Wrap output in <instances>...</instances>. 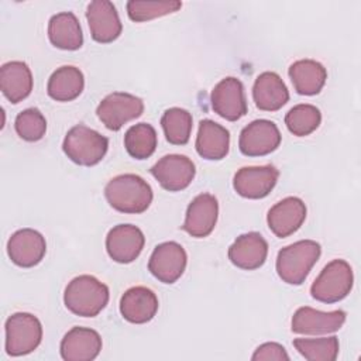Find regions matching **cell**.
Listing matches in <instances>:
<instances>
[{
  "instance_id": "cell-34",
  "label": "cell",
  "mask_w": 361,
  "mask_h": 361,
  "mask_svg": "<svg viewBox=\"0 0 361 361\" xmlns=\"http://www.w3.org/2000/svg\"><path fill=\"white\" fill-rule=\"evenodd\" d=\"M252 361H262V360H276V361H288L289 355L283 345L278 343H264L261 344L251 357Z\"/></svg>"
},
{
  "instance_id": "cell-29",
  "label": "cell",
  "mask_w": 361,
  "mask_h": 361,
  "mask_svg": "<svg viewBox=\"0 0 361 361\" xmlns=\"http://www.w3.org/2000/svg\"><path fill=\"white\" fill-rule=\"evenodd\" d=\"M161 126L168 142L185 145L192 133V114L180 107H171L162 114Z\"/></svg>"
},
{
  "instance_id": "cell-2",
  "label": "cell",
  "mask_w": 361,
  "mask_h": 361,
  "mask_svg": "<svg viewBox=\"0 0 361 361\" xmlns=\"http://www.w3.org/2000/svg\"><path fill=\"white\" fill-rule=\"evenodd\" d=\"M109 288L92 275H79L65 288L63 303L76 316L94 317L109 303Z\"/></svg>"
},
{
  "instance_id": "cell-25",
  "label": "cell",
  "mask_w": 361,
  "mask_h": 361,
  "mask_svg": "<svg viewBox=\"0 0 361 361\" xmlns=\"http://www.w3.org/2000/svg\"><path fill=\"white\" fill-rule=\"evenodd\" d=\"M48 38L59 49L76 51L83 44V34L78 17L71 11H62L51 17Z\"/></svg>"
},
{
  "instance_id": "cell-8",
  "label": "cell",
  "mask_w": 361,
  "mask_h": 361,
  "mask_svg": "<svg viewBox=\"0 0 361 361\" xmlns=\"http://www.w3.org/2000/svg\"><path fill=\"white\" fill-rule=\"evenodd\" d=\"M278 126L265 118L254 120L245 126L238 138V148L247 157H262L274 152L281 144Z\"/></svg>"
},
{
  "instance_id": "cell-27",
  "label": "cell",
  "mask_w": 361,
  "mask_h": 361,
  "mask_svg": "<svg viewBox=\"0 0 361 361\" xmlns=\"http://www.w3.org/2000/svg\"><path fill=\"white\" fill-rule=\"evenodd\" d=\"M85 87V78L79 68L65 65L58 68L48 79L47 93L56 102H71L76 99Z\"/></svg>"
},
{
  "instance_id": "cell-14",
  "label": "cell",
  "mask_w": 361,
  "mask_h": 361,
  "mask_svg": "<svg viewBox=\"0 0 361 361\" xmlns=\"http://www.w3.org/2000/svg\"><path fill=\"white\" fill-rule=\"evenodd\" d=\"M86 20L90 35L96 42L109 44L117 39L123 25L116 6L109 0H94L87 4Z\"/></svg>"
},
{
  "instance_id": "cell-31",
  "label": "cell",
  "mask_w": 361,
  "mask_h": 361,
  "mask_svg": "<svg viewBox=\"0 0 361 361\" xmlns=\"http://www.w3.org/2000/svg\"><path fill=\"white\" fill-rule=\"evenodd\" d=\"M322 121L320 110L313 104H296L285 116L288 130L296 137L312 134Z\"/></svg>"
},
{
  "instance_id": "cell-7",
  "label": "cell",
  "mask_w": 361,
  "mask_h": 361,
  "mask_svg": "<svg viewBox=\"0 0 361 361\" xmlns=\"http://www.w3.org/2000/svg\"><path fill=\"white\" fill-rule=\"evenodd\" d=\"M142 111V100L126 92H113L107 94L96 109L99 120L111 131L120 130L126 123L140 117Z\"/></svg>"
},
{
  "instance_id": "cell-23",
  "label": "cell",
  "mask_w": 361,
  "mask_h": 361,
  "mask_svg": "<svg viewBox=\"0 0 361 361\" xmlns=\"http://www.w3.org/2000/svg\"><path fill=\"white\" fill-rule=\"evenodd\" d=\"M0 89L7 100L18 103L32 90V73L23 61H10L0 68Z\"/></svg>"
},
{
  "instance_id": "cell-5",
  "label": "cell",
  "mask_w": 361,
  "mask_h": 361,
  "mask_svg": "<svg viewBox=\"0 0 361 361\" xmlns=\"http://www.w3.org/2000/svg\"><path fill=\"white\" fill-rule=\"evenodd\" d=\"M353 269L344 259L330 261L310 286L312 296L323 303L343 300L353 288Z\"/></svg>"
},
{
  "instance_id": "cell-30",
  "label": "cell",
  "mask_w": 361,
  "mask_h": 361,
  "mask_svg": "<svg viewBox=\"0 0 361 361\" xmlns=\"http://www.w3.org/2000/svg\"><path fill=\"white\" fill-rule=\"evenodd\" d=\"M293 345L298 353L309 361H334L340 350L338 338L336 336L319 338H295Z\"/></svg>"
},
{
  "instance_id": "cell-18",
  "label": "cell",
  "mask_w": 361,
  "mask_h": 361,
  "mask_svg": "<svg viewBox=\"0 0 361 361\" xmlns=\"http://www.w3.org/2000/svg\"><path fill=\"white\" fill-rule=\"evenodd\" d=\"M306 219V204L296 196H289L275 203L267 216L269 230L279 238H285L300 228Z\"/></svg>"
},
{
  "instance_id": "cell-26",
  "label": "cell",
  "mask_w": 361,
  "mask_h": 361,
  "mask_svg": "<svg viewBox=\"0 0 361 361\" xmlns=\"http://www.w3.org/2000/svg\"><path fill=\"white\" fill-rule=\"evenodd\" d=\"M289 78L299 94H317L327 79L326 68L314 59H299L289 66Z\"/></svg>"
},
{
  "instance_id": "cell-10",
  "label": "cell",
  "mask_w": 361,
  "mask_h": 361,
  "mask_svg": "<svg viewBox=\"0 0 361 361\" xmlns=\"http://www.w3.org/2000/svg\"><path fill=\"white\" fill-rule=\"evenodd\" d=\"M195 173L196 168L192 159L179 154L165 155L151 168V175L169 192L186 189L192 183Z\"/></svg>"
},
{
  "instance_id": "cell-33",
  "label": "cell",
  "mask_w": 361,
  "mask_h": 361,
  "mask_svg": "<svg viewBox=\"0 0 361 361\" xmlns=\"http://www.w3.org/2000/svg\"><path fill=\"white\" fill-rule=\"evenodd\" d=\"M14 128L20 138L28 142H35L45 135L47 120L38 109L30 107L17 114Z\"/></svg>"
},
{
  "instance_id": "cell-20",
  "label": "cell",
  "mask_w": 361,
  "mask_h": 361,
  "mask_svg": "<svg viewBox=\"0 0 361 361\" xmlns=\"http://www.w3.org/2000/svg\"><path fill=\"white\" fill-rule=\"evenodd\" d=\"M268 255V243L257 231L241 234L228 248V259L241 269L252 271L264 265Z\"/></svg>"
},
{
  "instance_id": "cell-28",
  "label": "cell",
  "mask_w": 361,
  "mask_h": 361,
  "mask_svg": "<svg viewBox=\"0 0 361 361\" xmlns=\"http://www.w3.org/2000/svg\"><path fill=\"white\" fill-rule=\"evenodd\" d=\"M158 144L155 128L148 123H138L131 126L124 134V147L130 157L135 159L149 158Z\"/></svg>"
},
{
  "instance_id": "cell-15",
  "label": "cell",
  "mask_w": 361,
  "mask_h": 361,
  "mask_svg": "<svg viewBox=\"0 0 361 361\" xmlns=\"http://www.w3.org/2000/svg\"><path fill=\"white\" fill-rule=\"evenodd\" d=\"M145 244L142 231L133 224H117L106 237L109 257L118 264H130L138 258Z\"/></svg>"
},
{
  "instance_id": "cell-22",
  "label": "cell",
  "mask_w": 361,
  "mask_h": 361,
  "mask_svg": "<svg viewBox=\"0 0 361 361\" xmlns=\"http://www.w3.org/2000/svg\"><path fill=\"white\" fill-rule=\"evenodd\" d=\"M252 99L259 110L276 111L289 100V90L278 73L262 72L254 82Z\"/></svg>"
},
{
  "instance_id": "cell-21",
  "label": "cell",
  "mask_w": 361,
  "mask_h": 361,
  "mask_svg": "<svg viewBox=\"0 0 361 361\" xmlns=\"http://www.w3.org/2000/svg\"><path fill=\"white\" fill-rule=\"evenodd\" d=\"M157 312L158 298L145 286H133L127 289L120 299V313L130 323H147L154 319Z\"/></svg>"
},
{
  "instance_id": "cell-19",
  "label": "cell",
  "mask_w": 361,
  "mask_h": 361,
  "mask_svg": "<svg viewBox=\"0 0 361 361\" xmlns=\"http://www.w3.org/2000/svg\"><path fill=\"white\" fill-rule=\"evenodd\" d=\"M100 350L102 337L89 327H72L61 341V357L65 361H92Z\"/></svg>"
},
{
  "instance_id": "cell-12",
  "label": "cell",
  "mask_w": 361,
  "mask_h": 361,
  "mask_svg": "<svg viewBox=\"0 0 361 361\" xmlns=\"http://www.w3.org/2000/svg\"><path fill=\"white\" fill-rule=\"evenodd\" d=\"M47 252L44 235L34 228H21L11 234L7 241V254L13 264L31 268L39 264Z\"/></svg>"
},
{
  "instance_id": "cell-6",
  "label": "cell",
  "mask_w": 361,
  "mask_h": 361,
  "mask_svg": "<svg viewBox=\"0 0 361 361\" xmlns=\"http://www.w3.org/2000/svg\"><path fill=\"white\" fill-rule=\"evenodd\" d=\"M6 353L20 357L32 353L42 340V324L31 313L18 312L6 320Z\"/></svg>"
},
{
  "instance_id": "cell-3",
  "label": "cell",
  "mask_w": 361,
  "mask_h": 361,
  "mask_svg": "<svg viewBox=\"0 0 361 361\" xmlns=\"http://www.w3.org/2000/svg\"><path fill=\"white\" fill-rule=\"evenodd\" d=\"M320 254V244L313 240H300L283 247L276 257L278 276L289 285H302Z\"/></svg>"
},
{
  "instance_id": "cell-1",
  "label": "cell",
  "mask_w": 361,
  "mask_h": 361,
  "mask_svg": "<svg viewBox=\"0 0 361 361\" xmlns=\"http://www.w3.org/2000/svg\"><path fill=\"white\" fill-rule=\"evenodd\" d=\"M104 196L114 210L127 214L145 212L154 197L149 183L134 173L111 178L104 188Z\"/></svg>"
},
{
  "instance_id": "cell-24",
  "label": "cell",
  "mask_w": 361,
  "mask_h": 361,
  "mask_svg": "<svg viewBox=\"0 0 361 361\" xmlns=\"http://www.w3.org/2000/svg\"><path fill=\"white\" fill-rule=\"evenodd\" d=\"M195 145L197 154L202 158L210 161L223 159L228 154L230 133L213 120H202L199 123V131Z\"/></svg>"
},
{
  "instance_id": "cell-32",
  "label": "cell",
  "mask_w": 361,
  "mask_h": 361,
  "mask_svg": "<svg viewBox=\"0 0 361 361\" xmlns=\"http://www.w3.org/2000/svg\"><path fill=\"white\" fill-rule=\"evenodd\" d=\"M182 7L180 1H127V14L135 23H144L157 17L168 16L178 11Z\"/></svg>"
},
{
  "instance_id": "cell-13",
  "label": "cell",
  "mask_w": 361,
  "mask_h": 361,
  "mask_svg": "<svg viewBox=\"0 0 361 361\" xmlns=\"http://www.w3.org/2000/svg\"><path fill=\"white\" fill-rule=\"evenodd\" d=\"M279 172L272 165L244 166L238 169L233 179L234 190L247 199H262L275 188Z\"/></svg>"
},
{
  "instance_id": "cell-16",
  "label": "cell",
  "mask_w": 361,
  "mask_h": 361,
  "mask_svg": "<svg viewBox=\"0 0 361 361\" xmlns=\"http://www.w3.org/2000/svg\"><path fill=\"white\" fill-rule=\"evenodd\" d=\"M345 322L344 310H331V312H320L309 306L299 307L290 322V329L298 334H329L341 329Z\"/></svg>"
},
{
  "instance_id": "cell-17",
  "label": "cell",
  "mask_w": 361,
  "mask_h": 361,
  "mask_svg": "<svg viewBox=\"0 0 361 361\" xmlns=\"http://www.w3.org/2000/svg\"><path fill=\"white\" fill-rule=\"evenodd\" d=\"M217 216V199L210 193H200L189 203L182 228L192 237H207L214 230Z\"/></svg>"
},
{
  "instance_id": "cell-4",
  "label": "cell",
  "mask_w": 361,
  "mask_h": 361,
  "mask_svg": "<svg viewBox=\"0 0 361 361\" xmlns=\"http://www.w3.org/2000/svg\"><path fill=\"white\" fill-rule=\"evenodd\" d=\"M109 148V140L93 128L83 124L72 127L62 142L65 155L75 164L82 166H93L99 164Z\"/></svg>"
},
{
  "instance_id": "cell-9",
  "label": "cell",
  "mask_w": 361,
  "mask_h": 361,
  "mask_svg": "<svg viewBox=\"0 0 361 361\" xmlns=\"http://www.w3.org/2000/svg\"><path fill=\"white\" fill-rule=\"evenodd\" d=\"M188 262V255L183 247L175 241L158 244L148 261V271L164 283L176 282Z\"/></svg>"
},
{
  "instance_id": "cell-11",
  "label": "cell",
  "mask_w": 361,
  "mask_h": 361,
  "mask_svg": "<svg viewBox=\"0 0 361 361\" xmlns=\"http://www.w3.org/2000/svg\"><path fill=\"white\" fill-rule=\"evenodd\" d=\"M212 109L228 121H237L247 113L244 86L240 79L228 76L220 80L212 90Z\"/></svg>"
}]
</instances>
